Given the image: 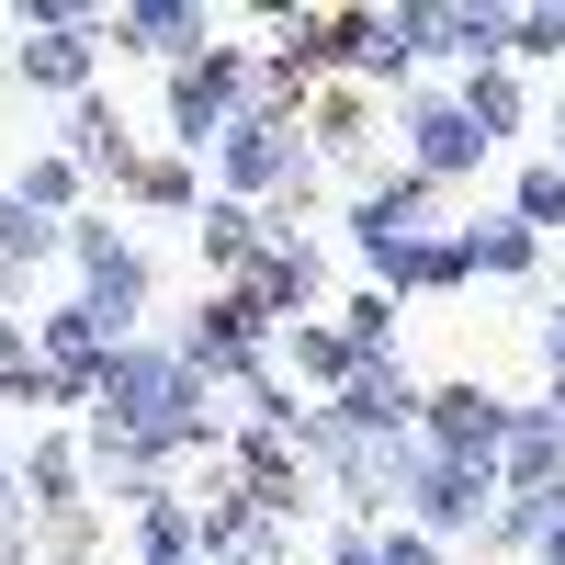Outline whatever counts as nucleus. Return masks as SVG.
Instances as JSON below:
<instances>
[{
    "label": "nucleus",
    "mask_w": 565,
    "mask_h": 565,
    "mask_svg": "<svg viewBox=\"0 0 565 565\" xmlns=\"http://www.w3.org/2000/svg\"><path fill=\"white\" fill-rule=\"evenodd\" d=\"M509 215H521L532 238H543V226H565V159H543V170H521V204H509Z\"/></svg>",
    "instance_id": "10"
},
{
    "label": "nucleus",
    "mask_w": 565,
    "mask_h": 565,
    "mask_svg": "<svg viewBox=\"0 0 565 565\" xmlns=\"http://www.w3.org/2000/svg\"><path fill=\"white\" fill-rule=\"evenodd\" d=\"M282 351H295V373H317V385H351V373H362V351L340 340V328H306V317L282 328Z\"/></svg>",
    "instance_id": "8"
},
{
    "label": "nucleus",
    "mask_w": 565,
    "mask_h": 565,
    "mask_svg": "<svg viewBox=\"0 0 565 565\" xmlns=\"http://www.w3.org/2000/svg\"><path fill=\"white\" fill-rule=\"evenodd\" d=\"M90 45H103V23H90V12H68V23H23L12 68H23L34 90H68V103H90Z\"/></svg>",
    "instance_id": "2"
},
{
    "label": "nucleus",
    "mask_w": 565,
    "mask_h": 565,
    "mask_svg": "<svg viewBox=\"0 0 565 565\" xmlns=\"http://www.w3.org/2000/svg\"><path fill=\"white\" fill-rule=\"evenodd\" d=\"M463 125L498 148V136L521 125V79H509V68H463Z\"/></svg>",
    "instance_id": "7"
},
{
    "label": "nucleus",
    "mask_w": 565,
    "mask_h": 565,
    "mask_svg": "<svg viewBox=\"0 0 565 565\" xmlns=\"http://www.w3.org/2000/svg\"><path fill=\"white\" fill-rule=\"evenodd\" d=\"M543 418H554V430H565V373H554V396H543Z\"/></svg>",
    "instance_id": "12"
},
{
    "label": "nucleus",
    "mask_w": 565,
    "mask_h": 565,
    "mask_svg": "<svg viewBox=\"0 0 565 565\" xmlns=\"http://www.w3.org/2000/svg\"><path fill=\"white\" fill-rule=\"evenodd\" d=\"M114 45H148V57L193 68V45H204V12H193V0H148V12H114Z\"/></svg>",
    "instance_id": "5"
},
{
    "label": "nucleus",
    "mask_w": 565,
    "mask_h": 565,
    "mask_svg": "<svg viewBox=\"0 0 565 565\" xmlns=\"http://www.w3.org/2000/svg\"><path fill=\"white\" fill-rule=\"evenodd\" d=\"M68 170H103V181H136V148H125V114L90 90V103H68V148H57Z\"/></svg>",
    "instance_id": "4"
},
{
    "label": "nucleus",
    "mask_w": 565,
    "mask_h": 565,
    "mask_svg": "<svg viewBox=\"0 0 565 565\" xmlns=\"http://www.w3.org/2000/svg\"><path fill=\"white\" fill-rule=\"evenodd\" d=\"M125 193H136V204H159V215H193V193H204V181H193V159H136V181H125Z\"/></svg>",
    "instance_id": "9"
},
{
    "label": "nucleus",
    "mask_w": 565,
    "mask_h": 565,
    "mask_svg": "<svg viewBox=\"0 0 565 565\" xmlns=\"http://www.w3.org/2000/svg\"><path fill=\"white\" fill-rule=\"evenodd\" d=\"M554 159H565V114H554Z\"/></svg>",
    "instance_id": "13"
},
{
    "label": "nucleus",
    "mask_w": 565,
    "mask_h": 565,
    "mask_svg": "<svg viewBox=\"0 0 565 565\" xmlns=\"http://www.w3.org/2000/svg\"><path fill=\"white\" fill-rule=\"evenodd\" d=\"M543 260V238L521 215H487V226H463V271H532Z\"/></svg>",
    "instance_id": "6"
},
{
    "label": "nucleus",
    "mask_w": 565,
    "mask_h": 565,
    "mask_svg": "<svg viewBox=\"0 0 565 565\" xmlns=\"http://www.w3.org/2000/svg\"><path fill=\"white\" fill-rule=\"evenodd\" d=\"M407 148H418V181H463V170H487V136L463 125V103H418V114H407Z\"/></svg>",
    "instance_id": "3"
},
{
    "label": "nucleus",
    "mask_w": 565,
    "mask_h": 565,
    "mask_svg": "<svg viewBox=\"0 0 565 565\" xmlns=\"http://www.w3.org/2000/svg\"><path fill=\"white\" fill-rule=\"evenodd\" d=\"M0 565H23V521H12V509H0Z\"/></svg>",
    "instance_id": "11"
},
{
    "label": "nucleus",
    "mask_w": 565,
    "mask_h": 565,
    "mask_svg": "<svg viewBox=\"0 0 565 565\" xmlns=\"http://www.w3.org/2000/svg\"><path fill=\"white\" fill-rule=\"evenodd\" d=\"M418 430H430L441 463H487V476H498V452H509V430H521V407H498L487 385H441L430 407H418Z\"/></svg>",
    "instance_id": "1"
}]
</instances>
